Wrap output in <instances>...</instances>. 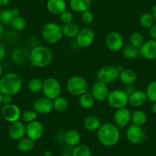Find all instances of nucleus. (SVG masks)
I'll return each instance as SVG.
<instances>
[{
	"mask_svg": "<svg viewBox=\"0 0 156 156\" xmlns=\"http://www.w3.org/2000/svg\"><path fill=\"white\" fill-rule=\"evenodd\" d=\"M14 19L12 14L11 12V9H6L2 10L0 12V23L2 25H11V22L12 19Z\"/></svg>",
	"mask_w": 156,
	"mask_h": 156,
	"instance_id": "obj_38",
	"label": "nucleus"
},
{
	"mask_svg": "<svg viewBox=\"0 0 156 156\" xmlns=\"http://www.w3.org/2000/svg\"><path fill=\"white\" fill-rule=\"evenodd\" d=\"M119 79L122 83L127 85H132L137 80V74L136 71L129 68H124L119 72Z\"/></svg>",
	"mask_w": 156,
	"mask_h": 156,
	"instance_id": "obj_23",
	"label": "nucleus"
},
{
	"mask_svg": "<svg viewBox=\"0 0 156 156\" xmlns=\"http://www.w3.org/2000/svg\"><path fill=\"white\" fill-rule=\"evenodd\" d=\"M4 35V27L2 24L0 23V40L2 39V37Z\"/></svg>",
	"mask_w": 156,
	"mask_h": 156,
	"instance_id": "obj_48",
	"label": "nucleus"
},
{
	"mask_svg": "<svg viewBox=\"0 0 156 156\" xmlns=\"http://www.w3.org/2000/svg\"><path fill=\"white\" fill-rule=\"evenodd\" d=\"M44 126L41 122L37 119L33 122L27 123L26 126V136L32 139L33 141H37L42 137L44 134Z\"/></svg>",
	"mask_w": 156,
	"mask_h": 156,
	"instance_id": "obj_15",
	"label": "nucleus"
},
{
	"mask_svg": "<svg viewBox=\"0 0 156 156\" xmlns=\"http://www.w3.org/2000/svg\"><path fill=\"white\" fill-rule=\"evenodd\" d=\"M28 89L31 93L34 94H38L42 91L43 81L37 77H34L31 79L28 82Z\"/></svg>",
	"mask_w": 156,
	"mask_h": 156,
	"instance_id": "obj_32",
	"label": "nucleus"
},
{
	"mask_svg": "<svg viewBox=\"0 0 156 156\" xmlns=\"http://www.w3.org/2000/svg\"><path fill=\"white\" fill-rule=\"evenodd\" d=\"M2 76H3V67L0 64V78L2 77Z\"/></svg>",
	"mask_w": 156,
	"mask_h": 156,
	"instance_id": "obj_51",
	"label": "nucleus"
},
{
	"mask_svg": "<svg viewBox=\"0 0 156 156\" xmlns=\"http://www.w3.org/2000/svg\"><path fill=\"white\" fill-rule=\"evenodd\" d=\"M1 113L3 119L9 123L19 121L22 116L20 108L12 103L8 105H4L1 110Z\"/></svg>",
	"mask_w": 156,
	"mask_h": 156,
	"instance_id": "obj_11",
	"label": "nucleus"
},
{
	"mask_svg": "<svg viewBox=\"0 0 156 156\" xmlns=\"http://www.w3.org/2000/svg\"><path fill=\"white\" fill-rule=\"evenodd\" d=\"M147 121V114L142 109H136L132 112L131 122L133 125L142 126Z\"/></svg>",
	"mask_w": 156,
	"mask_h": 156,
	"instance_id": "obj_27",
	"label": "nucleus"
},
{
	"mask_svg": "<svg viewBox=\"0 0 156 156\" xmlns=\"http://www.w3.org/2000/svg\"><path fill=\"white\" fill-rule=\"evenodd\" d=\"M109 92L110 91L108 84L100 81H97V83H94L91 88V94L95 100L99 102L106 100L109 96Z\"/></svg>",
	"mask_w": 156,
	"mask_h": 156,
	"instance_id": "obj_17",
	"label": "nucleus"
},
{
	"mask_svg": "<svg viewBox=\"0 0 156 156\" xmlns=\"http://www.w3.org/2000/svg\"><path fill=\"white\" fill-rule=\"evenodd\" d=\"M60 20L63 24H69L73 22V15L71 12L70 11H64L62 14L60 15Z\"/></svg>",
	"mask_w": 156,
	"mask_h": 156,
	"instance_id": "obj_41",
	"label": "nucleus"
},
{
	"mask_svg": "<svg viewBox=\"0 0 156 156\" xmlns=\"http://www.w3.org/2000/svg\"><path fill=\"white\" fill-rule=\"evenodd\" d=\"M147 99L151 103L156 102V80L151 81L148 84L145 90Z\"/></svg>",
	"mask_w": 156,
	"mask_h": 156,
	"instance_id": "obj_36",
	"label": "nucleus"
},
{
	"mask_svg": "<svg viewBox=\"0 0 156 156\" xmlns=\"http://www.w3.org/2000/svg\"><path fill=\"white\" fill-rule=\"evenodd\" d=\"M149 34L151 38L156 41V23H154L151 28H149Z\"/></svg>",
	"mask_w": 156,
	"mask_h": 156,
	"instance_id": "obj_44",
	"label": "nucleus"
},
{
	"mask_svg": "<svg viewBox=\"0 0 156 156\" xmlns=\"http://www.w3.org/2000/svg\"><path fill=\"white\" fill-rule=\"evenodd\" d=\"M151 14L152 15V16H153V18H154V21H156V5H154V6L152 7V9H151Z\"/></svg>",
	"mask_w": 156,
	"mask_h": 156,
	"instance_id": "obj_47",
	"label": "nucleus"
},
{
	"mask_svg": "<svg viewBox=\"0 0 156 156\" xmlns=\"http://www.w3.org/2000/svg\"><path fill=\"white\" fill-rule=\"evenodd\" d=\"M37 113L34 110H28L22 113L21 119L23 122L29 123L37 119Z\"/></svg>",
	"mask_w": 156,
	"mask_h": 156,
	"instance_id": "obj_39",
	"label": "nucleus"
},
{
	"mask_svg": "<svg viewBox=\"0 0 156 156\" xmlns=\"http://www.w3.org/2000/svg\"><path fill=\"white\" fill-rule=\"evenodd\" d=\"M61 156H72V155L70 154H61Z\"/></svg>",
	"mask_w": 156,
	"mask_h": 156,
	"instance_id": "obj_53",
	"label": "nucleus"
},
{
	"mask_svg": "<svg viewBox=\"0 0 156 156\" xmlns=\"http://www.w3.org/2000/svg\"><path fill=\"white\" fill-rule=\"evenodd\" d=\"M54 103V109L57 112H64L66 109H67V106H68V103H67V100H66L64 97H58V98H56L55 100H53Z\"/></svg>",
	"mask_w": 156,
	"mask_h": 156,
	"instance_id": "obj_34",
	"label": "nucleus"
},
{
	"mask_svg": "<svg viewBox=\"0 0 156 156\" xmlns=\"http://www.w3.org/2000/svg\"><path fill=\"white\" fill-rule=\"evenodd\" d=\"M34 146V141L28 137H24L18 141L17 148L22 152H28L32 150Z\"/></svg>",
	"mask_w": 156,
	"mask_h": 156,
	"instance_id": "obj_29",
	"label": "nucleus"
},
{
	"mask_svg": "<svg viewBox=\"0 0 156 156\" xmlns=\"http://www.w3.org/2000/svg\"><path fill=\"white\" fill-rule=\"evenodd\" d=\"M23 82L19 74L8 73L0 78V92L2 94L15 96L22 90Z\"/></svg>",
	"mask_w": 156,
	"mask_h": 156,
	"instance_id": "obj_2",
	"label": "nucleus"
},
{
	"mask_svg": "<svg viewBox=\"0 0 156 156\" xmlns=\"http://www.w3.org/2000/svg\"><path fill=\"white\" fill-rule=\"evenodd\" d=\"M91 0H70L69 6L72 11L75 12L82 13L90 10L91 7Z\"/></svg>",
	"mask_w": 156,
	"mask_h": 156,
	"instance_id": "obj_22",
	"label": "nucleus"
},
{
	"mask_svg": "<svg viewBox=\"0 0 156 156\" xmlns=\"http://www.w3.org/2000/svg\"><path fill=\"white\" fill-rule=\"evenodd\" d=\"M41 36L47 43L51 44L60 42L64 37L62 27L56 22H48L41 29Z\"/></svg>",
	"mask_w": 156,
	"mask_h": 156,
	"instance_id": "obj_4",
	"label": "nucleus"
},
{
	"mask_svg": "<svg viewBox=\"0 0 156 156\" xmlns=\"http://www.w3.org/2000/svg\"><path fill=\"white\" fill-rule=\"evenodd\" d=\"M139 22L143 28L149 29L154 24V19L151 13L145 12L139 18Z\"/></svg>",
	"mask_w": 156,
	"mask_h": 156,
	"instance_id": "obj_33",
	"label": "nucleus"
},
{
	"mask_svg": "<svg viewBox=\"0 0 156 156\" xmlns=\"http://www.w3.org/2000/svg\"><path fill=\"white\" fill-rule=\"evenodd\" d=\"M78 46L83 48L90 47L95 40L94 31L90 28H83L80 30L76 37Z\"/></svg>",
	"mask_w": 156,
	"mask_h": 156,
	"instance_id": "obj_12",
	"label": "nucleus"
},
{
	"mask_svg": "<svg viewBox=\"0 0 156 156\" xmlns=\"http://www.w3.org/2000/svg\"><path fill=\"white\" fill-rule=\"evenodd\" d=\"M33 109L37 113L41 115H47L54 110L53 100L47 97L38 98L33 103Z\"/></svg>",
	"mask_w": 156,
	"mask_h": 156,
	"instance_id": "obj_14",
	"label": "nucleus"
},
{
	"mask_svg": "<svg viewBox=\"0 0 156 156\" xmlns=\"http://www.w3.org/2000/svg\"><path fill=\"white\" fill-rule=\"evenodd\" d=\"M9 136L12 139L19 141L26 136V126L22 121H16L9 124L8 129Z\"/></svg>",
	"mask_w": 156,
	"mask_h": 156,
	"instance_id": "obj_16",
	"label": "nucleus"
},
{
	"mask_svg": "<svg viewBox=\"0 0 156 156\" xmlns=\"http://www.w3.org/2000/svg\"><path fill=\"white\" fill-rule=\"evenodd\" d=\"M106 100L108 104L113 109H121L126 107L129 104V94L122 90H114L109 92Z\"/></svg>",
	"mask_w": 156,
	"mask_h": 156,
	"instance_id": "obj_6",
	"label": "nucleus"
},
{
	"mask_svg": "<svg viewBox=\"0 0 156 156\" xmlns=\"http://www.w3.org/2000/svg\"><path fill=\"white\" fill-rule=\"evenodd\" d=\"M147 96L145 91L134 90L129 95V104L133 107H140L147 101Z\"/></svg>",
	"mask_w": 156,
	"mask_h": 156,
	"instance_id": "obj_20",
	"label": "nucleus"
},
{
	"mask_svg": "<svg viewBox=\"0 0 156 156\" xmlns=\"http://www.w3.org/2000/svg\"><path fill=\"white\" fill-rule=\"evenodd\" d=\"M44 156H52V153L51 151H45L44 153Z\"/></svg>",
	"mask_w": 156,
	"mask_h": 156,
	"instance_id": "obj_50",
	"label": "nucleus"
},
{
	"mask_svg": "<svg viewBox=\"0 0 156 156\" xmlns=\"http://www.w3.org/2000/svg\"><path fill=\"white\" fill-rule=\"evenodd\" d=\"M119 70L117 67L113 65L103 66L97 73V77L98 81L109 84L119 79Z\"/></svg>",
	"mask_w": 156,
	"mask_h": 156,
	"instance_id": "obj_8",
	"label": "nucleus"
},
{
	"mask_svg": "<svg viewBox=\"0 0 156 156\" xmlns=\"http://www.w3.org/2000/svg\"><path fill=\"white\" fill-rule=\"evenodd\" d=\"M101 125L100 120L95 115H88L83 119V126L88 131H97Z\"/></svg>",
	"mask_w": 156,
	"mask_h": 156,
	"instance_id": "obj_25",
	"label": "nucleus"
},
{
	"mask_svg": "<svg viewBox=\"0 0 156 156\" xmlns=\"http://www.w3.org/2000/svg\"><path fill=\"white\" fill-rule=\"evenodd\" d=\"M64 140L65 143L69 146L75 147L80 144V140H81V136H80L78 131L74 129H70L64 134Z\"/></svg>",
	"mask_w": 156,
	"mask_h": 156,
	"instance_id": "obj_24",
	"label": "nucleus"
},
{
	"mask_svg": "<svg viewBox=\"0 0 156 156\" xmlns=\"http://www.w3.org/2000/svg\"><path fill=\"white\" fill-rule=\"evenodd\" d=\"M72 156H92V152L89 147L87 145L79 144L75 146L72 151Z\"/></svg>",
	"mask_w": 156,
	"mask_h": 156,
	"instance_id": "obj_31",
	"label": "nucleus"
},
{
	"mask_svg": "<svg viewBox=\"0 0 156 156\" xmlns=\"http://www.w3.org/2000/svg\"><path fill=\"white\" fill-rule=\"evenodd\" d=\"M46 7L51 14L60 16L67 10V3L64 0H48Z\"/></svg>",
	"mask_w": 156,
	"mask_h": 156,
	"instance_id": "obj_19",
	"label": "nucleus"
},
{
	"mask_svg": "<svg viewBox=\"0 0 156 156\" xmlns=\"http://www.w3.org/2000/svg\"><path fill=\"white\" fill-rule=\"evenodd\" d=\"M122 55L126 58L129 60L136 59V58H139L141 56L140 50L137 48L133 47L131 44H127V45L124 46L122 50Z\"/></svg>",
	"mask_w": 156,
	"mask_h": 156,
	"instance_id": "obj_30",
	"label": "nucleus"
},
{
	"mask_svg": "<svg viewBox=\"0 0 156 156\" xmlns=\"http://www.w3.org/2000/svg\"><path fill=\"white\" fill-rule=\"evenodd\" d=\"M132 112L126 107L115 109L113 114L115 125L119 128H124L131 122Z\"/></svg>",
	"mask_w": 156,
	"mask_h": 156,
	"instance_id": "obj_13",
	"label": "nucleus"
},
{
	"mask_svg": "<svg viewBox=\"0 0 156 156\" xmlns=\"http://www.w3.org/2000/svg\"><path fill=\"white\" fill-rule=\"evenodd\" d=\"M12 96L6 95V94H2V103L3 105H8L12 103Z\"/></svg>",
	"mask_w": 156,
	"mask_h": 156,
	"instance_id": "obj_42",
	"label": "nucleus"
},
{
	"mask_svg": "<svg viewBox=\"0 0 156 156\" xmlns=\"http://www.w3.org/2000/svg\"><path fill=\"white\" fill-rule=\"evenodd\" d=\"M139 50L141 56L146 60L151 61L156 59V41L153 39L145 41Z\"/></svg>",
	"mask_w": 156,
	"mask_h": 156,
	"instance_id": "obj_18",
	"label": "nucleus"
},
{
	"mask_svg": "<svg viewBox=\"0 0 156 156\" xmlns=\"http://www.w3.org/2000/svg\"><path fill=\"white\" fill-rule=\"evenodd\" d=\"M30 52L25 48H17L12 52L11 60L16 64H24L29 61Z\"/></svg>",
	"mask_w": 156,
	"mask_h": 156,
	"instance_id": "obj_21",
	"label": "nucleus"
},
{
	"mask_svg": "<svg viewBox=\"0 0 156 156\" xmlns=\"http://www.w3.org/2000/svg\"><path fill=\"white\" fill-rule=\"evenodd\" d=\"M53 60V53L45 46H35L31 49L29 55L31 64L37 68L48 67Z\"/></svg>",
	"mask_w": 156,
	"mask_h": 156,
	"instance_id": "obj_3",
	"label": "nucleus"
},
{
	"mask_svg": "<svg viewBox=\"0 0 156 156\" xmlns=\"http://www.w3.org/2000/svg\"><path fill=\"white\" fill-rule=\"evenodd\" d=\"M151 109V111H152L153 113L156 115V102L155 103H152Z\"/></svg>",
	"mask_w": 156,
	"mask_h": 156,
	"instance_id": "obj_49",
	"label": "nucleus"
},
{
	"mask_svg": "<svg viewBox=\"0 0 156 156\" xmlns=\"http://www.w3.org/2000/svg\"><path fill=\"white\" fill-rule=\"evenodd\" d=\"M2 94L0 92V104L2 103Z\"/></svg>",
	"mask_w": 156,
	"mask_h": 156,
	"instance_id": "obj_52",
	"label": "nucleus"
},
{
	"mask_svg": "<svg viewBox=\"0 0 156 156\" xmlns=\"http://www.w3.org/2000/svg\"><path fill=\"white\" fill-rule=\"evenodd\" d=\"M80 30V28L79 25L73 22L66 24L62 27L63 35L68 38H76Z\"/></svg>",
	"mask_w": 156,
	"mask_h": 156,
	"instance_id": "obj_26",
	"label": "nucleus"
},
{
	"mask_svg": "<svg viewBox=\"0 0 156 156\" xmlns=\"http://www.w3.org/2000/svg\"><path fill=\"white\" fill-rule=\"evenodd\" d=\"M106 45L111 51L118 52L122 50L124 47V39L122 34L117 31L108 33L105 39Z\"/></svg>",
	"mask_w": 156,
	"mask_h": 156,
	"instance_id": "obj_9",
	"label": "nucleus"
},
{
	"mask_svg": "<svg viewBox=\"0 0 156 156\" xmlns=\"http://www.w3.org/2000/svg\"><path fill=\"white\" fill-rule=\"evenodd\" d=\"M26 25L27 23L25 19L20 16L14 18L11 22V25L12 28L17 31H23L25 27H26Z\"/></svg>",
	"mask_w": 156,
	"mask_h": 156,
	"instance_id": "obj_37",
	"label": "nucleus"
},
{
	"mask_svg": "<svg viewBox=\"0 0 156 156\" xmlns=\"http://www.w3.org/2000/svg\"><path fill=\"white\" fill-rule=\"evenodd\" d=\"M97 138L100 143L106 147H112L120 139V131L115 124L104 123L97 130Z\"/></svg>",
	"mask_w": 156,
	"mask_h": 156,
	"instance_id": "obj_1",
	"label": "nucleus"
},
{
	"mask_svg": "<svg viewBox=\"0 0 156 156\" xmlns=\"http://www.w3.org/2000/svg\"><path fill=\"white\" fill-rule=\"evenodd\" d=\"M9 2L10 0H0V6H6L7 5H9Z\"/></svg>",
	"mask_w": 156,
	"mask_h": 156,
	"instance_id": "obj_46",
	"label": "nucleus"
},
{
	"mask_svg": "<svg viewBox=\"0 0 156 156\" xmlns=\"http://www.w3.org/2000/svg\"><path fill=\"white\" fill-rule=\"evenodd\" d=\"M80 14H81L80 18H81L82 22L84 24H86V25H91L94 22V15L91 11L87 10V11L83 12L80 13Z\"/></svg>",
	"mask_w": 156,
	"mask_h": 156,
	"instance_id": "obj_40",
	"label": "nucleus"
},
{
	"mask_svg": "<svg viewBox=\"0 0 156 156\" xmlns=\"http://www.w3.org/2000/svg\"><path fill=\"white\" fill-rule=\"evenodd\" d=\"M6 56V48L2 44L0 43V62L4 60Z\"/></svg>",
	"mask_w": 156,
	"mask_h": 156,
	"instance_id": "obj_43",
	"label": "nucleus"
},
{
	"mask_svg": "<svg viewBox=\"0 0 156 156\" xmlns=\"http://www.w3.org/2000/svg\"><path fill=\"white\" fill-rule=\"evenodd\" d=\"M61 86L57 79L54 77H48L43 81V87L41 92L44 97L54 100L61 94Z\"/></svg>",
	"mask_w": 156,
	"mask_h": 156,
	"instance_id": "obj_7",
	"label": "nucleus"
},
{
	"mask_svg": "<svg viewBox=\"0 0 156 156\" xmlns=\"http://www.w3.org/2000/svg\"><path fill=\"white\" fill-rule=\"evenodd\" d=\"M126 136L130 143L133 145H140L145 139V132L142 126L131 125L127 128Z\"/></svg>",
	"mask_w": 156,
	"mask_h": 156,
	"instance_id": "obj_10",
	"label": "nucleus"
},
{
	"mask_svg": "<svg viewBox=\"0 0 156 156\" xmlns=\"http://www.w3.org/2000/svg\"><path fill=\"white\" fill-rule=\"evenodd\" d=\"M11 12H12V14L13 17L14 18L18 17V16H20V11H19V9H17V8L11 9Z\"/></svg>",
	"mask_w": 156,
	"mask_h": 156,
	"instance_id": "obj_45",
	"label": "nucleus"
},
{
	"mask_svg": "<svg viewBox=\"0 0 156 156\" xmlns=\"http://www.w3.org/2000/svg\"><path fill=\"white\" fill-rule=\"evenodd\" d=\"M66 88L71 95L80 97L88 91V83L84 77L81 76H72L67 80Z\"/></svg>",
	"mask_w": 156,
	"mask_h": 156,
	"instance_id": "obj_5",
	"label": "nucleus"
},
{
	"mask_svg": "<svg viewBox=\"0 0 156 156\" xmlns=\"http://www.w3.org/2000/svg\"><path fill=\"white\" fill-rule=\"evenodd\" d=\"M95 99L92 94L88 92L85 93L79 97V104L83 109H90L95 104Z\"/></svg>",
	"mask_w": 156,
	"mask_h": 156,
	"instance_id": "obj_28",
	"label": "nucleus"
},
{
	"mask_svg": "<svg viewBox=\"0 0 156 156\" xmlns=\"http://www.w3.org/2000/svg\"><path fill=\"white\" fill-rule=\"evenodd\" d=\"M129 42L131 45L133 47L137 48L140 49L142 44H144V37L141 33L139 32H134L131 34L129 38Z\"/></svg>",
	"mask_w": 156,
	"mask_h": 156,
	"instance_id": "obj_35",
	"label": "nucleus"
}]
</instances>
